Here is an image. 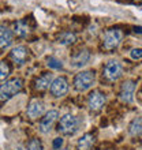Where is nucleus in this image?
I'll return each instance as SVG.
<instances>
[{"label": "nucleus", "mask_w": 142, "mask_h": 150, "mask_svg": "<svg viewBox=\"0 0 142 150\" xmlns=\"http://www.w3.org/2000/svg\"><path fill=\"white\" fill-rule=\"evenodd\" d=\"M22 87H23V82L21 78H12L6 81L3 85H0V101H8L18 94L22 90Z\"/></svg>", "instance_id": "obj_1"}, {"label": "nucleus", "mask_w": 142, "mask_h": 150, "mask_svg": "<svg viewBox=\"0 0 142 150\" xmlns=\"http://www.w3.org/2000/svg\"><path fill=\"white\" fill-rule=\"evenodd\" d=\"M123 40V32L120 29H108L103 34V48L105 51H114L120 45Z\"/></svg>", "instance_id": "obj_2"}, {"label": "nucleus", "mask_w": 142, "mask_h": 150, "mask_svg": "<svg viewBox=\"0 0 142 150\" xmlns=\"http://www.w3.org/2000/svg\"><path fill=\"white\" fill-rule=\"evenodd\" d=\"M96 81V75L94 71L92 70H86V71H81L79 74L75 75L74 78V87L77 91H86L89 90Z\"/></svg>", "instance_id": "obj_3"}, {"label": "nucleus", "mask_w": 142, "mask_h": 150, "mask_svg": "<svg viewBox=\"0 0 142 150\" xmlns=\"http://www.w3.org/2000/svg\"><path fill=\"white\" fill-rule=\"evenodd\" d=\"M78 126H79L78 119L75 117L74 115L66 113L63 117L60 119L58 130L63 135H68V137H70V135H74L75 132L78 131Z\"/></svg>", "instance_id": "obj_4"}, {"label": "nucleus", "mask_w": 142, "mask_h": 150, "mask_svg": "<svg viewBox=\"0 0 142 150\" xmlns=\"http://www.w3.org/2000/svg\"><path fill=\"white\" fill-rule=\"evenodd\" d=\"M123 74V67L122 64L116 62V60H111L105 64L103 71V76L108 81V82H116Z\"/></svg>", "instance_id": "obj_5"}, {"label": "nucleus", "mask_w": 142, "mask_h": 150, "mask_svg": "<svg viewBox=\"0 0 142 150\" xmlns=\"http://www.w3.org/2000/svg\"><path fill=\"white\" fill-rule=\"evenodd\" d=\"M135 86L137 83L133 79H127L122 83L120 86V91H119V100L124 104H130L134 98V91H135Z\"/></svg>", "instance_id": "obj_6"}, {"label": "nucleus", "mask_w": 142, "mask_h": 150, "mask_svg": "<svg viewBox=\"0 0 142 150\" xmlns=\"http://www.w3.org/2000/svg\"><path fill=\"white\" fill-rule=\"evenodd\" d=\"M107 101V97L100 90H93L87 97V107L92 112H100Z\"/></svg>", "instance_id": "obj_7"}, {"label": "nucleus", "mask_w": 142, "mask_h": 150, "mask_svg": "<svg viewBox=\"0 0 142 150\" xmlns=\"http://www.w3.org/2000/svg\"><path fill=\"white\" fill-rule=\"evenodd\" d=\"M51 93L53 97L56 98H60L63 96L67 94L68 91V81L64 76H58V78L53 79V82L51 85Z\"/></svg>", "instance_id": "obj_8"}, {"label": "nucleus", "mask_w": 142, "mask_h": 150, "mask_svg": "<svg viewBox=\"0 0 142 150\" xmlns=\"http://www.w3.org/2000/svg\"><path fill=\"white\" fill-rule=\"evenodd\" d=\"M58 117H59V112L55 111V109L47 112L45 116L40 120V131H41L43 134H48V132L52 130V127H53V124L56 123Z\"/></svg>", "instance_id": "obj_9"}, {"label": "nucleus", "mask_w": 142, "mask_h": 150, "mask_svg": "<svg viewBox=\"0 0 142 150\" xmlns=\"http://www.w3.org/2000/svg\"><path fill=\"white\" fill-rule=\"evenodd\" d=\"M10 57H11V60L15 64L22 66V64L26 63V60H28V57H29V49L25 47V45H18V47H15L11 51Z\"/></svg>", "instance_id": "obj_10"}, {"label": "nucleus", "mask_w": 142, "mask_h": 150, "mask_svg": "<svg viewBox=\"0 0 142 150\" xmlns=\"http://www.w3.org/2000/svg\"><path fill=\"white\" fill-rule=\"evenodd\" d=\"M43 112H44V104L41 100L33 98L32 101L29 103L28 109H26V115H28L29 119L34 120V119L40 117V116L43 115Z\"/></svg>", "instance_id": "obj_11"}, {"label": "nucleus", "mask_w": 142, "mask_h": 150, "mask_svg": "<svg viewBox=\"0 0 142 150\" xmlns=\"http://www.w3.org/2000/svg\"><path fill=\"white\" fill-rule=\"evenodd\" d=\"M89 59H90V52L87 49H79L71 56V64L74 67H82L89 62Z\"/></svg>", "instance_id": "obj_12"}, {"label": "nucleus", "mask_w": 142, "mask_h": 150, "mask_svg": "<svg viewBox=\"0 0 142 150\" xmlns=\"http://www.w3.org/2000/svg\"><path fill=\"white\" fill-rule=\"evenodd\" d=\"M96 143V137L92 132H86L82 135L77 142V150H93Z\"/></svg>", "instance_id": "obj_13"}, {"label": "nucleus", "mask_w": 142, "mask_h": 150, "mask_svg": "<svg viewBox=\"0 0 142 150\" xmlns=\"http://www.w3.org/2000/svg\"><path fill=\"white\" fill-rule=\"evenodd\" d=\"M12 44V32L7 26L0 25V49H6Z\"/></svg>", "instance_id": "obj_14"}, {"label": "nucleus", "mask_w": 142, "mask_h": 150, "mask_svg": "<svg viewBox=\"0 0 142 150\" xmlns=\"http://www.w3.org/2000/svg\"><path fill=\"white\" fill-rule=\"evenodd\" d=\"M52 82H53L52 81V74H44L40 78H37L34 87H36V90L44 91V90H47L48 87H51Z\"/></svg>", "instance_id": "obj_15"}, {"label": "nucleus", "mask_w": 142, "mask_h": 150, "mask_svg": "<svg viewBox=\"0 0 142 150\" xmlns=\"http://www.w3.org/2000/svg\"><path fill=\"white\" fill-rule=\"evenodd\" d=\"M29 25L25 22V21H18L14 23V34L16 37H21V38H23L29 34Z\"/></svg>", "instance_id": "obj_16"}, {"label": "nucleus", "mask_w": 142, "mask_h": 150, "mask_svg": "<svg viewBox=\"0 0 142 150\" xmlns=\"http://www.w3.org/2000/svg\"><path fill=\"white\" fill-rule=\"evenodd\" d=\"M77 41V36L72 32H63L58 36V42L62 45H72Z\"/></svg>", "instance_id": "obj_17"}, {"label": "nucleus", "mask_w": 142, "mask_h": 150, "mask_svg": "<svg viewBox=\"0 0 142 150\" xmlns=\"http://www.w3.org/2000/svg\"><path fill=\"white\" fill-rule=\"evenodd\" d=\"M129 131L133 137H138L142 134V117H135L129 126Z\"/></svg>", "instance_id": "obj_18"}, {"label": "nucleus", "mask_w": 142, "mask_h": 150, "mask_svg": "<svg viewBox=\"0 0 142 150\" xmlns=\"http://www.w3.org/2000/svg\"><path fill=\"white\" fill-rule=\"evenodd\" d=\"M10 72H11V68H10L7 62H0V79L1 81L6 79L10 75Z\"/></svg>", "instance_id": "obj_19"}, {"label": "nucleus", "mask_w": 142, "mask_h": 150, "mask_svg": "<svg viewBox=\"0 0 142 150\" xmlns=\"http://www.w3.org/2000/svg\"><path fill=\"white\" fill-rule=\"evenodd\" d=\"M26 150H43V143L40 142V139H30V142L28 143Z\"/></svg>", "instance_id": "obj_20"}, {"label": "nucleus", "mask_w": 142, "mask_h": 150, "mask_svg": "<svg viewBox=\"0 0 142 150\" xmlns=\"http://www.w3.org/2000/svg\"><path fill=\"white\" fill-rule=\"evenodd\" d=\"M48 66L51 68H53V70H60V68L63 67V64H62V62L58 59H55V57H49L48 59Z\"/></svg>", "instance_id": "obj_21"}, {"label": "nucleus", "mask_w": 142, "mask_h": 150, "mask_svg": "<svg viewBox=\"0 0 142 150\" xmlns=\"http://www.w3.org/2000/svg\"><path fill=\"white\" fill-rule=\"evenodd\" d=\"M130 56H131V59H134V60L142 59V48H134V49H131Z\"/></svg>", "instance_id": "obj_22"}, {"label": "nucleus", "mask_w": 142, "mask_h": 150, "mask_svg": "<svg viewBox=\"0 0 142 150\" xmlns=\"http://www.w3.org/2000/svg\"><path fill=\"white\" fill-rule=\"evenodd\" d=\"M62 145H63V139L62 138H56L55 141H53V147H55V149H60Z\"/></svg>", "instance_id": "obj_23"}, {"label": "nucleus", "mask_w": 142, "mask_h": 150, "mask_svg": "<svg viewBox=\"0 0 142 150\" xmlns=\"http://www.w3.org/2000/svg\"><path fill=\"white\" fill-rule=\"evenodd\" d=\"M134 32L142 34V26H135V28H134Z\"/></svg>", "instance_id": "obj_24"}, {"label": "nucleus", "mask_w": 142, "mask_h": 150, "mask_svg": "<svg viewBox=\"0 0 142 150\" xmlns=\"http://www.w3.org/2000/svg\"><path fill=\"white\" fill-rule=\"evenodd\" d=\"M55 150H66V149H62V147H60V149H55Z\"/></svg>", "instance_id": "obj_25"}]
</instances>
